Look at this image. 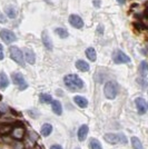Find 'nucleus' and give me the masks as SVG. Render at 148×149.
I'll return each instance as SVG.
<instances>
[{
  "instance_id": "nucleus-34",
  "label": "nucleus",
  "mask_w": 148,
  "mask_h": 149,
  "mask_svg": "<svg viewBox=\"0 0 148 149\" xmlns=\"http://www.w3.org/2000/svg\"><path fill=\"white\" fill-rule=\"evenodd\" d=\"M75 149H79V148H75Z\"/></svg>"
},
{
  "instance_id": "nucleus-25",
  "label": "nucleus",
  "mask_w": 148,
  "mask_h": 149,
  "mask_svg": "<svg viewBox=\"0 0 148 149\" xmlns=\"http://www.w3.org/2000/svg\"><path fill=\"white\" fill-rule=\"evenodd\" d=\"M90 148L91 149H103L101 148V145L99 143L97 139H91L90 140Z\"/></svg>"
},
{
  "instance_id": "nucleus-8",
  "label": "nucleus",
  "mask_w": 148,
  "mask_h": 149,
  "mask_svg": "<svg viewBox=\"0 0 148 149\" xmlns=\"http://www.w3.org/2000/svg\"><path fill=\"white\" fill-rule=\"evenodd\" d=\"M69 24L76 29H80L84 27V20L78 15H70L69 16Z\"/></svg>"
},
{
  "instance_id": "nucleus-22",
  "label": "nucleus",
  "mask_w": 148,
  "mask_h": 149,
  "mask_svg": "<svg viewBox=\"0 0 148 149\" xmlns=\"http://www.w3.org/2000/svg\"><path fill=\"white\" fill-rule=\"evenodd\" d=\"M131 145H133L134 149H142V141L137 137H131Z\"/></svg>"
},
{
  "instance_id": "nucleus-14",
  "label": "nucleus",
  "mask_w": 148,
  "mask_h": 149,
  "mask_svg": "<svg viewBox=\"0 0 148 149\" xmlns=\"http://www.w3.org/2000/svg\"><path fill=\"white\" fill-rule=\"evenodd\" d=\"M51 109H52V111L55 112L56 115H58V116H60L62 113L61 104H60L58 100H52V101H51Z\"/></svg>"
},
{
  "instance_id": "nucleus-2",
  "label": "nucleus",
  "mask_w": 148,
  "mask_h": 149,
  "mask_svg": "<svg viewBox=\"0 0 148 149\" xmlns=\"http://www.w3.org/2000/svg\"><path fill=\"white\" fill-rule=\"evenodd\" d=\"M104 139L105 141H107L110 145H115V143H124L126 145L127 143V138L124 134H105L104 136Z\"/></svg>"
},
{
  "instance_id": "nucleus-3",
  "label": "nucleus",
  "mask_w": 148,
  "mask_h": 149,
  "mask_svg": "<svg viewBox=\"0 0 148 149\" xmlns=\"http://www.w3.org/2000/svg\"><path fill=\"white\" fill-rule=\"evenodd\" d=\"M104 93H105L106 98L108 99H115L117 97L118 93V85L115 81H108L106 82L105 87H104Z\"/></svg>"
},
{
  "instance_id": "nucleus-16",
  "label": "nucleus",
  "mask_w": 148,
  "mask_h": 149,
  "mask_svg": "<svg viewBox=\"0 0 148 149\" xmlns=\"http://www.w3.org/2000/svg\"><path fill=\"white\" fill-rule=\"evenodd\" d=\"M52 131V126L50 124H43L41 127V135L43 137H48Z\"/></svg>"
},
{
  "instance_id": "nucleus-13",
  "label": "nucleus",
  "mask_w": 148,
  "mask_h": 149,
  "mask_svg": "<svg viewBox=\"0 0 148 149\" xmlns=\"http://www.w3.org/2000/svg\"><path fill=\"white\" fill-rule=\"evenodd\" d=\"M74 101L75 104L77 106H79L80 108H86L88 106V100L85 97H82V96H75Z\"/></svg>"
},
{
  "instance_id": "nucleus-11",
  "label": "nucleus",
  "mask_w": 148,
  "mask_h": 149,
  "mask_svg": "<svg viewBox=\"0 0 148 149\" xmlns=\"http://www.w3.org/2000/svg\"><path fill=\"white\" fill-rule=\"evenodd\" d=\"M88 126L87 125H82V126H80V128L78 129V140L79 141H84L85 139H86L87 135H88Z\"/></svg>"
},
{
  "instance_id": "nucleus-29",
  "label": "nucleus",
  "mask_w": 148,
  "mask_h": 149,
  "mask_svg": "<svg viewBox=\"0 0 148 149\" xmlns=\"http://www.w3.org/2000/svg\"><path fill=\"white\" fill-rule=\"evenodd\" d=\"M94 6H100V2L99 1H94Z\"/></svg>"
},
{
  "instance_id": "nucleus-6",
  "label": "nucleus",
  "mask_w": 148,
  "mask_h": 149,
  "mask_svg": "<svg viewBox=\"0 0 148 149\" xmlns=\"http://www.w3.org/2000/svg\"><path fill=\"white\" fill-rule=\"evenodd\" d=\"M112 60L115 63H128L130 62V58L121 50H115L112 54Z\"/></svg>"
},
{
  "instance_id": "nucleus-31",
  "label": "nucleus",
  "mask_w": 148,
  "mask_h": 149,
  "mask_svg": "<svg viewBox=\"0 0 148 149\" xmlns=\"http://www.w3.org/2000/svg\"><path fill=\"white\" fill-rule=\"evenodd\" d=\"M118 3H120V5H124L125 3V0H117Z\"/></svg>"
},
{
  "instance_id": "nucleus-33",
  "label": "nucleus",
  "mask_w": 148,
  "mask_h": 149,
  "mask_svg": "<svg viewBox=\"0 0 148 149\" xmlns=\"http://www.w3.org/2000/svg\"><path fill=\"white\" fill-rule=\"evenodd\" d=\"M146 6H147V8H148V2H147V3H146Z\"/></svg>"
},
{
  "instance_id": "nucleus-12",
  "label": "nucleus",
  "mask_w": 148,
  "mask_h": 149,
  "mask_svg": "<svg viewBox=\"0 0 148 149\" xmlns=\"http://www.w3.org/2000/svg\"><path fill=\"white\" fill-rule=\"evenodd\" d=\"M43 46H45L47 49L52 50V41H51L49 35H48V32L46 30L43 32Z\"/></svg>"
},
{
  "instance_id": "nucleus-10",
  "label": "nucleus",
  "mask_w": 148,
  "mask_h": 149,
  "mask_svg": "<svg viewBox=\"0 0 148 149\" xmlns=\"http://www.w3.org/2000/svg\"><path fill=\"white\" fill-rule=\"evenodd\" d=\"M24 54H25V58L28 63L34 65L36 62V56H35V52L30 49V48H25L24 50Z\"/></svg>"
},
{
  "instance_id": "nucleus-32",
  "label": "nucleus",
  "mask_w": 148,
  "mask_h": 149,
  "mask_svg": "<svg viewBox=\"0 0 148 149\" xmlns=\"http://www.w3.org/2000/svg\"><path fill=\"white\" fill-rule=\"evenodd\" d=\"M99 32H100V33L103 32V26H99Z\"/></svg>"
},
{
  "instance_id": "nucleus-9",
  "label": "nucleus",
  "mask_w": 148,
  "mask_h": 149,
  "mask_svg": "<svg viewBox=\"0 0 148 149\" xmlns=\"http://www.w3.org/2000/svg\"><path fill=\"white\" fill-rule=\"evenodd\" d=\"M135 104H136V107H137V110H138V112L140 115L146 113V111H147V102L145 101V99L138 97V98L135 99Z\"/></svg>"
},
{
  "instance_id": "nucleus-23",
  "label": "nucleus",
  "mask_w": 148,
  "mask_h": 149,
  "mask_svg": "<svg viewBox=\"0 0 148 149\" xmlns=\"http://www.w3.org/2000/svg\"><path fill=\"white\" fill-rule=\"evenodd\" d=\"M55 31H56V33H57V35H58L59 37H60V38H64V39H65V38H67L68 36H69L68 31L66 30L65 28H57V29H56Z\"/></svg>"
},
{
  "instance_id": "nucleus-5",
  "label": "nucleus",
  "mask_w": 148,
  "mask_h": 149,
  "mask_svg": "<svg viewBox=\"0 0 148 149\" xmlns=\"http://www.w3.org/2000/svg\"><path fill=\"white\" fill-rule=\"evenodd\" d=\"M11 78H13V84H16L19 87V90H25V89L28 88V84L26 82L24 76L20 72H13L11 74Z\"/></svg>"
},
{
  "instance_id": "nucleus-26",
  "label": "nucleus",
  "mask_w": 148,
  "mask_h": 149,
  "mask_svg": "<svg viewBox=\"0 0 148 149\" xmlns=\"http://www.w3.org/2000/svg\"><path fill=\"white\" fill-rule=\"evenodd\" d=\"M3 59V49H2V45H0V60Z\"/></svg>"
},
{
  "instance_id": "nucleus-19",
  "label": "nucleus",
  "mask_w": 148,
  "mask_h": 149,
  "mask_svg": "<svg viewBox=\"0 0 148 149\" xmlns=\"http://www.w3.org/2000/svg\"><path fill=\"white\" fill-rule=\"evenodd\" d=\"M139 71H140V74L142 77H146L148 72V62L147 61H142L140 62V66H139Z\"/></svg>"
},
{
  "instance_id": "nucleus-4",
  "label": "nucleus",
  "mask_w": 148,
  "mask_h": 149,
  "mask_svg": "<svg viewBox=\"0 0 148 149\" xmlns=\"http://www.w3.org/2000/svg\"><path fill=\"white\" fill-rule=\"evenodd\" d=\"M10 57H11V59H13V61H16L18 65L20 66H24L25 63H24V54H22V51L19 49L18 47H10Z\"/></svg>"
},
{
  "instance_id": "nucleus-7",
  "label": "nucleus",
  "mask_w": 148,
  "mask_h": 149,
  "mask_svg": "<svg viewBox=\"0 0 148 149\" xmlns=\"http://www.w3.org/2000/svg\"><path fill=\"white\" fill-rule=\"evenodd\" d=\"M0 37L2 39V41L3 42H6V44H11L13 41H16V35L13 33V31L10 30H7V29H3V30H1L0 32Z\"/></svg>"
},
{
  "instance_id": "nucleus-18",
  "label": "nucleus",
  "mask_w": 148,
  "mask_h": 149,
  "mask_svg": "<svg viewBox=\"0 0 148 149\" xmlns=\"http://www.w3.org/2000/svg\"><path fill=\"white\" fill-rule=\"evenodd\" d=\"M86 56L90 61H95L96 60V50L93 47H89L86 49Z\"/></svg>"
},
{
  "instance_id": "nucleus-30",
  "label": "nucleus",
  "mask_w": 148,
  "mask_h": 149,
  "mask_svg": "<svg viewBox=\"0 0 148 149\" xmlns=\"http://www.w3.org/2000/svg\"><path fill=\"white\" fill-rule=\"evenodd\" d=\"M2 18H3V16H2V15H0V22H5V21H6L5 19H2Z\"/></svg>"
},
{
  "instance_id": "nucleus-24",
  "label": "nucleus",
  "mask_w": 148,
  "mask_h": 149,
  "mask_svg": "<svg viewBox=\"0 0 148 149\" xmlns=\"http://www.w3.org/2000/svg\"><path fill=\"white\" fill-rule=\"evenodd\" d=\"M40 101L45 102V104H51L52 98H51V96L48 95V93H43V95H40Z\"/></svg>"
},
{
  "instance_id": "nucleus-20",
  "label": "nucleus",
  "mask_w": 148,
  "mask_h": 149,
  "mask_svg": "<svg viewBox=\"0 0 148 149\" xmlns=\"http://www.w3.org/2000/svg\"><path fill=\"white\" fill-rule=\"evenodd\" d=\"M13 130V127L10 125L0 124V135H7Z\"/></svg>"
},
{
  "instance_id": "nucleus-17",
  "label": "nucleus",
  "mask_w": 148,
  "mask_h": 149,
  "mask_svg": "<svg viewBox=\"0 0 148 149\" xmlns=\"http://www.w3.org/2000/svg\"><path fill=\"white\" fill-rule=\"evenodd\" d=\"M8 85H9V80L6 74L0 72V89H5L6 87H8Z\"/></svg>"
},
{
  "instance_id": "nucleus-15",
  "label": "nucleus",
  "mask_w": 148,
  "mask_h": 149,
  "mask_svg": "<svg viewBox=\"0 0 148 149\" xmlns=\"http://www.w3.org/2000/svg\"><path fill=\"white\" fill-rule=\"evenodd\" d=\"M76 68L78 69V70H80L82 72H86L89 70V65H88V62L84 61V60H77L76 61Z\"/></svg>"
},
{
  "instance_id": "nucleus-28",
  "label": "nucleus",
  "mask_w": 148,
  "mask_h": 149,
  "mask_svg": "<svg viewBox=\"0 0 148 149\" xmlns=\"http://www.w3.org/2000/svg\"><path fill=\"white\" fill-rule=\"evenodd\" d=\"M144 26H145V27H148V16L145 17V19H144Z\"/></svg>"
},
{
  "instance_id": "nucleus-27",
  "label": "nucleus",
  "mask_w": 148,
  "mask_h": 149,
  "mask_svg": "<svg viewBox=\"0 0 148 149\" xmlns=\"http://www.w3.org/2000/svg\"><path fill=\"white\" fill-rule=\"evenodd\" d=\"M50 149H62V147L60 145H54V146H51Z\"/></svg>"
},
{
  "instance_id": "nucleus-21",
  "label": "nucleus",
  "mask_w": 148,
  "mask_h": 149,
  "mask_svg": "<svg viewBox=\"0 0 148 149\" xmlns=\"http://www.w3.org/2000/svg\"><path fill=\"white\" fill-rule=\"evenodd\" d=\"M6 13H7V16H8V18H10V19H15L17 17V10H16L13 7H7Z\"/></svg>"
},
{
  "instance_id": "nucleus-1",
  "label": "nucleus",
  "mask_w": 148,
  "mask_h": 149,
  "mask_svg": "<svg viewBox=\"0 0 148 149\" xmlns=\"http://www.w3.org/2000/svg\"><path fill=\"white\" fill-rule=\"evenodd\" d=\"M64 82H65L66 87L69 90H71V91H78V90H80V89L84 88V81L81 80L77 74H67L64 78Z\"/></svg>"
}]
</instances>
